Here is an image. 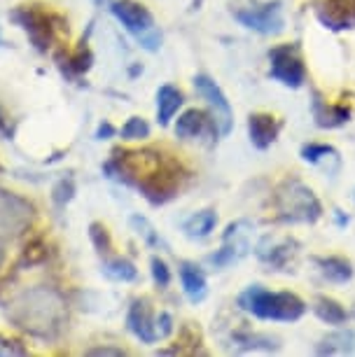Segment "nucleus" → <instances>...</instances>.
Returning <instances> with one entry per match:
<instances>
[{"mask_svg":"<svg viewBox=\"0 0 355 357\" xmlns=\"http://www.w3.org/2000/svg\"><path fill=\"white\" fill-rule=\"evenodd\" d=\"M216 222H218L216 213H213V211H201L197 215H192V218L185 222V234L192 236V238H204V236H209L213 231Z\"/></svg>","mask_w":355,"mask_h":357,"instance_id":"nucleus-19","label":"nucleus"},{"mask_svg":"<svg viewBox=\"0 0 355 357\" xmlns=\"http://www.w3.org/2000/svg\"><path fill=\"white\" fill-rule=\"evenodd\" d=\"M271 77H276L285 86H292V89L304 84L306 73L294 47L283 45L271 52Z\"/></svg>","mask_w":355,"mask_h":357,"instance_id":"nucleus-6","label":"nucleus"},{"mask_svg":"<svg viewBox=\"0 0 355 357\" xmlns=\"http://www.w3.org/2000/svg\"><path fill=\"white\" fill-rule=\"evenodd\" d=\"M12 17L24 26V31L29 33V38L36 43L38 50H47V43H50V24H47V19L40 15V12L24 8L15 12Z\"/></svg>","mask_w":355,"mask_h":357,"instance_id":"nucleus-13","label":"nucleus"},{"mask_svg":"<svg viewBox=\"0 0 355 357\" xmlns=\"http://www.w3.org/2000/svg\"><path fill=\"white\" fill-rule=\"evenodd\" d=\"M91 355H124V350H110V348H98V350H91Z\"/></svg>","mask_w":355,"mask_h":357,"instance_id":"nucleus-28","label":"nucleus"},{"mask_svg":"<svg viewBox=\"0 0 355 357\" xmlns=\"http://www.w3.org/2000/svg\"><path fill=\"white\" fill-rule=\"evenodd\" d=\"M316 264L320 266V271H323L327 278L334 280V282H346V280H351V275H353V268L351 264H348L346 259H339V257H316L313 259Z\"/></svg>","mask_w":355,"mask_h":357,"instance_id":"nucleus-18","label":"nucleus"},{"mask_svg":"<svg viewBox=\"0 0 355 357\" xmlns=\"http://www.w3.org/2000/svg\"><path fill=\"white\" fill-rule=\"evenodd\" d=\"M112 15L124 24L126 31H131L145 50L155 52L162 45V33L155 29V19L145 10V5L136 3V0H117L112 5Z\"/></svg>","mask_w":355,"mask_h":357,"instance_id":"nucleus-4","label":"nucleus"},{"mask_svg":"<svg viewBox=\"0 0 355 357\" xmlns=\"http://www.w3.org/2000/svg\"><path fill=\"white\" fill-rule=\"evenodd\" d=\"M278 204H280V213L287 220L313 222L320 218V204L313 197V192L306 190L299 183H287L285 190L278 194Z\"/></svg>","mask_w":355,"mask_h":357,"instance_id":"nucleus-5","label":"nucleus"},{"mask_svg":"<svg viewBox=\"0 0 355 357\" xmlns=\"http://www.w3.org/2000/svg\"><path fill=\"white\" fill-rule=\"evenodd\" d=\"M180 280H183V289H185L187 299H190L192 304H199V301L206 299L209 287H206V275L201 273L199 266L183 264L180 266Z\"/></svg>","mask_w":355,"mask_h":357,"instance_id":"nucleus-14","label":"nucleus"},{"mask_svg":"<svg viewBox=\"0 0 355 357\" xmlns=\"http://www.w3.org/2000/svg\"><path fill=\"white\" fill-rule=\"evenodd\" d=\"M320 22L330 29H353L355 26V0H325L318 8Z\"/></svg>","mask_w":355,"mask_h":357,"instance_id":"nucleus-10","label":"nucleus"},{"mask_svg":"<svg viewBox=\"0 0 355 357\" xmlns=\"http://www.w3.org/2000/svg\"><path fill=\"white\" fill-rule=\"evenodd\" d=\"M243 311L257 315L262 320H283L292 322L304 315L306 306L297 294L292 292H269V289L252 285L239 296Z\"/></svg>","mask_w":355,"mask_h":357,"instance_id":"nucleus-3","label":"nucleus"},{"mask_svg":"<svg viewBox=\"0 0 355 357\" xmlns=\"http://www.w3.org/2000/svg\"><path fill=\"white\" fill-rule=\"evenodd\" d=\"M194 89H197L201 96L211 103V107L216 110L218 131L222 133V136H227V133L232 131V105H229V100H227V96L222 93V89H220V86L206 75L194 77Z\"/></svg>","mask_w":355,"mask_h":357,"instance_id":"nucleus-8","label":"nucleus"},{"mask_svg":"<svg viewBox=\"0 0 355 357\" xmlns=\"http://www.w3.org/2000/svg\"><path fill=\"white\" fill-rule=\"evenodd\" d=\"M31 206L10 192H0V234H19L31 222Z\"/></svg>","mask_w":355,"mask_h":357,"instance_id":"nucleus-9","label":"nucleus"},{"mask_svg":"<svg viewBox=\"0 0 355 357\" xmlns=\"http://www.w3.org/2000/svg\"><path fill=\"white\" fill-rule=\"evenodd\" d=\"M119 173L129 178L145 192L147 199L164 201L173 197L178 187V168L173 164H162V154L157 152H133L117 159Z\"/></svg>","mask_w":355,"mask_h":357,"instance_id":"nucleus-1","label":"nucleus"},{"mask_svg":"<svg viewBox=\"0 0 355 357\" xmlns=\"http://www.w3.org/2000/svg\"><path fill=\"white\" fill-rule=\"evenodd\" d=\"M206 126V114L201 110H187L180 114L178 124H176V136L178 138H197Z\"/></svg>","mask_w":355,"mask_h":357,"instance_id":"nucleus-16","label":"nucleus"},{"mask_svg":"<svg viewBox=\"0 0 355 357\" xmlns=\"http://www.w3.org/2000/svg\"><path fill=\"white\" fill-rule=\"evenodd\" d=\"M183 105V93H180L176 86L164 84L162 89L157 91V119L159 124L166 126L173 119V114L180 110Z\"/></svg>","mask_w":355,"mask_h":357,"instance_id":"nucleus-15","label":"nucleus"},{"mask_svg":"<svg viewBox=\"0 0 355 357\" xmlns=\"http://www.w3.org/2000/svg\"><path fill=\"white\" fill-rule=\"evenodd\" d=\"M73 192H75V185H73V180H61V183H59V187L54 190V201H56V206L68 204V201L73 199Z\"/></svg>","mask_w":355,"mask_h":357,"instance_id":"nucleus-25","label":"nucleus"},{"mask_svg":"<svg viewBox=\"0 0 355 357\" xmlns=\"http://www.w3.org/2000/svg\"><path fill=\"white\" fill-rule=\"evenodd\" d=\"M301 157L313 166H320L327 159H339V154L330 145H306L304 150H301Z\"/></svg>","mask_w":355,"mask_h":357,"instance_id":"nucleus-22","label":"nucleus"},{"mask_svg":"<svg viewBox=\"0 0 355 357\" xmlns=\"http://www.w3.org/2000/svg\"><path fill=\"white\" fill-rule=\"evenodd\" d=\"M89 231H91L93 245L98 248V252L108 255V252H110V234H108V229H105L103 225H91V227H89Z\"/></svg>","mask_w":355,"mask_h":357,"instance_id":"nucleus-24","label":"nucleus"},{"mask_svg":"<svg viewBox=\"0 0 355 357\" xmlns=\"http://www.w3.org/2000/svg\"><path fill=\"white\" fill-rule=\"evenodd\" d=\"M110 133H112V126H110V124H105V126H100L96 136H98V138H103V136H110Z\"/></svg>","mask_w":355,"mask_h":357,"instance_id":"nucleus-29","label":"nucleus"},{"mask_svg":"<svg viewBox=\"0 0 355 357\" xmlns=\"http://www.w3.org/2000/svg\"><path fill=\"white\" fill-rule=\"evenodd\" d=\"M126 322H129L131 332L136 334L143 343H155L159 339L157 325H155V320H152V313H150V308H147L145 301H136V304L131 306Z\"/></svg>","mask_w":355,"mask_h":357,"instance_id":"nucleus-11","label":"nucleus"},{"mask_svg":"<svg viewBox=\"0 0 355 357\" xmlns=\"http://www.w3.org/2000/svg\"><path fill=\"white\" fill-rule=\"evenodd\" d=\"M278 122L273 114H266V112H255L250 114V122H248V131H250V140L252 145L259 147V150H266L273 140L278 136Z\"/></svg>","mask_w":355,"mask_h":357,"instance_id":"nucleus-12","label":"nucleus"},{"mask_svg":"<svg viewBox=\"0 0 355 357\" xmlns=\"http://www.w3.org/2000/svg\"><path fill=\"white\" fill-rule=\"evenodd\" d=\"M313 117H316L318 126H339L348 122V110L344 107H334V105H325L323 100H313Z\"/></svg>","mask_w":355,"mask_h":357,"instance_id":"nucleus-17","label":"nucleus"},{"mask_svg":"<svg viewBox=\"0 0 355 357\" xmlns=\"http://www.w3.org/2000/svg\"><path fill=\"white\" fill-rule=\"evenodd\" d=\"M0 261H3V245H0Z\"/></svg>","mask_w":355,"mask_h":357,"instance_id":"nucleus-30","label":"nucleus"},{"mask_svg":"<svg viewBox=\"0 0 355 357\" xmlns=\"http://www.w3.org/2000/svg\"><path fill=\"white\" fill-rule=\"evenodd\" d=\"M152 275H155V280L159 282L162 287H166L171 282V273L169 268H166V264L159 257H152Z\"/></svg>","mask_w":355,"mask_h":357,"instance_id":"nucleus-26","label":"nucleus"},{"mask_svg":"<svg viewBox=\"0 0 355 357\" xmlns=\"http://www.w3.org/2000/svg\"><path fill=\"white\" fill-rule=\"evenodd\" d=\"M131 225H133V227H138V234H143L152 245H159V243H162V241H159V236L155 234V229L147 225V222H145L143 218H131Z\"/></svg>","mask_w":355,"mask_h":357,"instance_id":"nucleus-27","label":"nucleus"},{"mask_svg":"<svg viewBox=\"0 0 355 357\" xmlns=\"http://www.w3.org/2000/svg\"><path fill=\"white\" fill-rule=\"evenodd\" d=\"M103 271L108 273L112 280H122V282L136 280V275H138L136 266H133L129 259H122V257H115V259L105 261V264H103Z\"/></svg>","mask_w":355,"mask_h":357,"instance_id":"nucleus-21","label":"nucleus"},{"mask_svg":"<svg viewBox=\"0 0 355 357\" xmlns=\"http://www.w3.org/2000/svg\"><path fill=\"white\" fill-rule=\"evenodd\" d=\"M12 320L38 336H54L63 322V304L50 289H33L12 308Z\"/></svg>","mask_w":355,"mask_h":357,"instance_id":"nucleus-2","label":"nucleus"},{"mask_svg":"<svg viewBox=\"0 0 355 357\" xmlns=\"http://www.w3.org/2000/svg\"><path fill=\"white\" fill-rule=\"evenodd\" d=\"M236 19L243 26L259 33H278L283 31V17H280V0L273 3L255 5V8H246L236 12Z\"/></svg>","mask_w":355,"mask_h":357,"instance_id":"nucleus-7","label":"nucleus"},{"mask_svg":"<svg viewBox=\"0 0 355 357\" xmlns=\"http://www.w3.org/2000/svg\"><path fill=\"white\" fill-rule=\"evenodd\" d=\"M313 311H316V315H318L320 320L330 322V325H341V322L346 320V311H344V308H341L337 301L325 299V296L316 299V306H313Z\"/></svg>","mask_w":355,"mask_h":357,"instance_id":"nucleus-20","label":"nucleus"},{"mask_svg":"<svg viewBox=\"0 0 355 357\" xmlns=\"http://www.w3.org/2000/svg\"><path fill=\"white\" fill-rule=\"evenodd\" d=\"M147 136H150V126H147L145 119H140V117H131L129 122L122 126L124 140H143Z\"/></svg>","mask_w":355,"mask_h":357,"instance_id":"nucleus-23","label":"nucleus"}]
</instances>
